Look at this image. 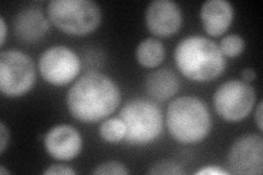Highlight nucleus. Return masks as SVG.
<instances>
[{"label":"nucleus","mask_w":263,"mask_h":175,"mask_svg":"<svg viewBox=\"0 0 263 175\" xmlns=\"http://www.w3.org/2000/svg\"><path fill=\"white\" fill-rule=\"evenodd\" d=\"M218 46L225 57L235 58L245 51L246 42L239 34H228L220 40Z\"/></svg>","instance_id":"17"},{"label":"nucleus","mask_w":263,"mask_h":175,"mask_svg":"<svg viewBox=\"0 0 263 175\" xmlns=\"http://www.w3.org/2000/svg\"><path fill=\"white\" fill-rule=\"evenodd\" d=\"M121 103V90L108 74L88 71L73 83L66 105L73 119L85 123L105 120Z\"/></svg>","instance_id":"1"},{"label":"nucleus","mask_w":263,"mask_h":175,"mask_svg":"<svg viewBox=\"0 0 263 175\" xmlns=\"http://www.w3.org/2000/svg\"><path fill=\"white\" fill-rule=\"evenodd\" d=\"M241 78H242V81H245L247 83H250L257 79V72L253 68H250V67L246 68L241 72Z\"/></svg>","instance_id":"24"},{"label":"nucleus","mask_w":263,"mask_h":175,"mask_svg":"<svg viewBox=\"0 0 263 175\" xmlns=\"http://www.w3.org/2000/svg\"><path fill=\"white\" fill-rule=\"evenodd\" d=\"M119 118L125 124L124 143L146 146L157 139L163 129V116L158 105L151 100H129L120 111Z\"/></svg>","instance_id":"4"},{"label":"nucleus","mask_w":263,"mask_h":175,"mask_svg":"<svg viewBox=\"0 0 263 175\" xmlns=\"http://www.w3.org/2000/svg\"><path fill=\"white\" fill-rule=\"evenodd\" d=\"M10 141V132L4 122H0V153H4Z\"/></svg>","instance_id":"22"},{"label":"nucleus","mask_w":263,"mask_h":175,"mask_svg":"<svg viewBox=\"0 0 263 175\" xmlns=\"http://www.w3.org/2000/svg\"><path fill=\"white\" fill-rule=\"evenodd\" d=\"M136 61L146 68H155L159 66L166 56L162 42L155 37L143 40L136 47Z\"/></svg>","instance_id":"15"},{"label":"nucleus","mask_w":263,"mask_h":175,"mask_svg":"<svg viewBox=\"0 0 263 175\" xmlns=\"http://www.w3.org/2000/svg\"><path fill=\"white\" fill-rule=\"evenodd\" d=\"M36 81V69L32 58L19 49L0 53V91L10 96L28 93Z\"/></svg>","instance_id":"6"},{"label":"nucleus","mask_w":263,"mask_h":175,"mask_svg":"<svg viewBox=\"0 0 263 175\" xmlns=\"http://www.w3.org/2000/svg\"><path fill=\"white\" fill-rule=\"evenodd\" d=\"M175 62L185 78L195 82L215 80L226 68V57L215 42L202 35H189L175 49Z\"/></svg>","instance_id":"2"},{"label":"nucleus","mask_w":263,"mask_h":175,"mask_svg":"<svg viewBox=\"0 0 263 175\" xmlns=\"http://www.w3.org/2000/svg\"><path fill=\"white\" fill-rule=\"evenodd\" d=\"M91 173L98 175H127L129 174V170L124 163L120 161L109 160L96 165Z\"/></svg>","instance_id":"19"},{"label":"nucleus","mask_w":263,"mask_h":175,"mask_svg":"<svg viewBox=\"0 0 263 175\" xmlns=\"http://www.w3.org/2000/svg\"><path fill=\"white\" fill-rule=\"evenodd\" d=\"M46 152L57 161H70L81 152L82 137L71 125L60 124L49 129L44 136Z\"/></svg>","instance_id":"11"},{"label":"nucleus","mask_w":263,"mask_h":175,"mask_svg":"<svg viewBox=\"0 0 263 175\" xmlns=\"http://www.w3.org/2000/svg\"><path fill=\"white\" fill-rule=\"evenodd\" d=\"M49 19L39 8H26L15 14L13 29L19 40L33 43L43 38L49 30Z\"/></svg>","instance_id":"13"},{"label":"nucleus","mask_w":263,"mask_h":175,"mask_svg":"<svg viewBox=\"0 0 263 175\" xmlns=\"http://www.w3.org/2000/svg\"><path fill=\"white\" fill-rule=\"evenodd\" d=\"M42 173L45 175H55V174L75 175L76 171L66 164H52L47 166V169H45Z\"/></svg>","instance_id":"20"},{"label":"nucleus","mask_w":263,"mask_h":175,"mask_svg":"<svg viewBox=\"0 0 263 175\" xmlns=\"http://www.w3.org/2000/svg\"><path fill=\"white\" fill-rule=\"evenodd\" d=\"M166 121L171 137L183 145L201 143L209 136L212 128L208 105L192 95L172 100L167 108Z\"/></svg>","instance_id":"3"},{"label":"nucleus","mask_w":263,"mask_h":175,"mask_svg":"<svg viewBox=\"0 0 263 175\" xmlns=\"http://www.w3.org/2000/svg\"><path fill=\"white\" fill-rule=\"evenodd\" d=\"M11 172L9 170H6L5 166L2 164L0 165V174H10Z\"/></svg>","instance_id":"26"},{"label":"nucleus","mask_w":263,"mask_h":175,"mask_svg":"<svg viewBox=\"0 0 263 175\" xmlns=\"http://www.w3.org/2000/svg\"><path fill=\"white\" fill-rule=\"evenodd\" d=\"M234 7L228 0H206L200 9V18L205 32L219 36L229 29L234 20Z\"/></svg>","instance_id":"12"},{"label":"nucleus","mask_w":263,"mask_h":175,"mask_svg":"<svg viewBox=\"0 0 263 175\" xmlns=\"http://www.w3.org/2000/svg\"><path fill=\"white\" fill-rule=\"evenodd\" d=\"M147 173L152 175H181L184 173V170L182 166L174 160L162 159L156 161L151 166V169H148Z\"/></svg>","instance_id":"18"},{"label":"nucleus","mask_w":263,"mask_h":175,"mask_svg":"<svg viewBox=\"0 0 263 175\" xmlns=\"http://www.w3.org/2000/svg\"><path fill=\"white\" fill-rule=\"evenodd\" d=\"M146 27L152 34L158 37H169L180 30L182 11L172 0H154L145 11Z\"/></svg>","instance_id":"10"},{"label":"nucleus","mask_w":263,"mask_h":175,"mask_svg":"<svg viewBox=\"0 0 263 175\" xmlns=\"http://www.w3.org/2000/svg\"><path fill=\"white\" fill-rule=\"evenodd\" d=\"M230 174L261 175L263 173V138L259 134H246L230 145L227 152Z\"/></svg>","instance_id":"9"},{"label":"nucleus","mask_w":263,"mask_h":175,"mask_svg":"<svg viewBox=\"0 0 263 175\" xmlns=\"http://www.w3.org/2000/svg\"><path fill=\"white\" fill-rule=\"evenodd\" d=\"M262 107H263V101H261L258 103L256 110H254V121H256L257 124V127L260 131L263 130V111H262Z\"/></svg>","instance_id":"23"},{"label":"nucleus","mask_w":263,"mask_h":175,"mask_svg":"<svg viewBox=\"0 0 263 175\" xmlns=\"http://www.w3.org/2000/svg\"><path fill=\"white\" fill-rule=\"evenodd\" d=\"M7 38V23L3 15H0V46L5 45V42Z\"/></svg>","instance_id":"25"},{"label":"nucleus","mask_w":263,"mask_h":175,"mask_svg":"<svg viewBox=\"0 0 263 175\" xmlns=\"http://www.w3.org/2000/svg\"><path fill=\"white\" fill-rule=\"evenodd\" d=\"M196 175H228L230 174L228 170H224L218 165H205L195 172Z\"/></svg>","instance_id":"21"},{"label":"nucleus","mask_w":263,"mask_h":175,"mask_svg":"<svg viewBox=\"0 0 263 175\" xmlns=\"http://www.w3.org/2000/svg\"><path fill=\"white\" fill-rule=\"evenodd\" d=\"M126 132L125 124L120 118H109L102 122L99 128L100 137L109 144H119L124 140Z\"/></svg>","instance_id":"16"},{"label":"nucleus","mask_w":263,"mask_h":175,"mask_svg":"<svg viewBox=\"0 0 263 175\" xmlns=\"http://www.w3.org/2000/svg\"><path fill=\"white\" fill-rule=\"evenodd\" d=\"M180 88L178 74L170 68H160L147 74L145 79L146 93L155 101L164 102L174 96Z\"/></svg>","instance_id":"14"},{"label":"nucleus","mask_w":263,"mask_h":175,"mask_svg":"<svg viewBox=\"0 0 263 175\" xmlns=\"http://www.w3.org/2000/svg\"><path fill=\"white\" fill-rule=\"evenodd\" d=\"M254 88L242 80H228L216 89L213 95L214 108L221 119L239 122L248 116L256 104Z\"/></svg>","instance_id":"7"},{"label":"nucleus","mask_w":263,"mask_h":175,"mask_svg":"<svg viewBox=\"0 0 263 175\" xmlns=\"http://www.w3.org/2000/svg\"><path fill=\"white\" fill-rule=\"evenodd\" d=\"M47 16L56 29L69 35H85L100 26L102 13L93 0H51Z\"/></svg>","instance_id":"5"},{"label":"nucleus","mask_w":263,"mask_h":175,"mask_svg":"<svg viewBox=\"0 0 263 175\" xmlns=\"http://www.w3.org/2000/svg\"><path fill=\"white\" fill-rule=\"evenodd\" d=\"M81 62L70 47L54 45L46 48L39 58V70L44 80L53 86L70 83L80 72Z\"/></svg>","instance_id":"8"}]
</instances>
